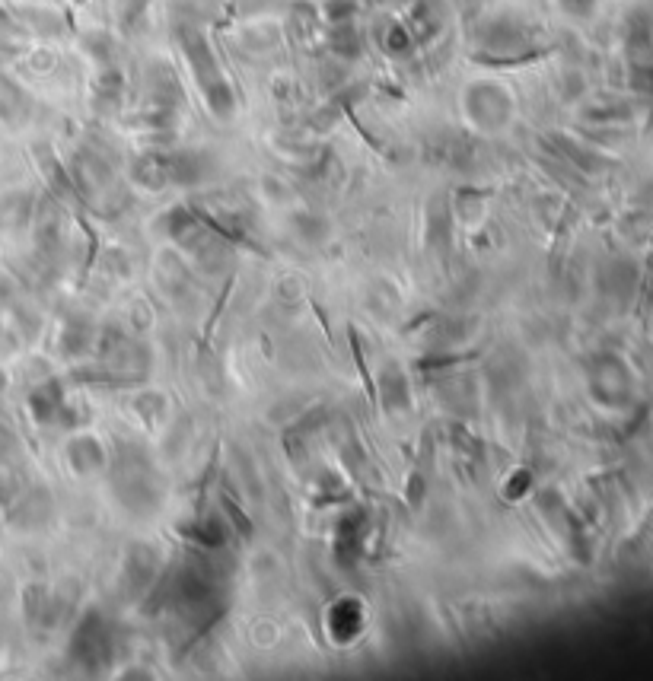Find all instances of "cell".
<instances>
[{
    "mask_svg": "<svg viewBox=\"0 0 653 681\" xmlns=\"http://www.w3.org/2000/svg\"><path fill=\"white\" fill-rule=\"evenodd\" d=\"M564 4H571L574 10H587V7L593 4V0H564Z\"/></svg>",
    "mask_w": 653,
    "mask_h": 681,
    "instance_id": "1",
    "label": "cell"
}]
</instances>
